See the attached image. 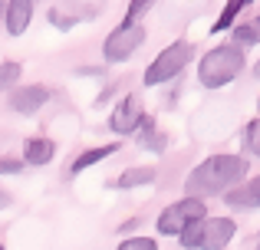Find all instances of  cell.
<instances>
[{"mask_svg": "<svg viewBox=\"0 0 260 250\" xmlns=\"http://www.w3.org/2000/svg\"><path fill=\"white\" fill-rule=\"evenodd\" d=\"M247 171H250V161L244 155H211L198 168H191V174L184 178V194L214 198V194L228 191L231 185L244 181Z\"/></svg>", "mask_w": 260, "mask_h": 250, "instance_id": "cell-1", "label": "cell"}, {"mask_svg": "<svg viewBox=\"0 0 260 250\" xmlns=\"http://www.w3.org/2000/svg\"><path fill=\"white\" fill-rule=\"evenodd\" d=\"M244 69H247V53H244V46L224 43V46H214V50H208L201 56V63H198V83H201L204 89H224V86H231Z\"/></svg>", "mask_w": 260, "mask_h": 250, "instance_id": "cell-2", "label": "cell"}, {"mask_svg": "<svg viewBox=\"0 0 260 250\" xmlns=\"http://www.w3.org/2000/svg\"><path fill=\"white\" fill-rule=\"evenodd\" d=\"M234 234H237V224L231 218H211V214H204L194 224L184 227L178 234V240H181V247H191V250H217V247H228L234 240Z\"/></svg>", "mask_w": 260, "mask_h": 250, "instance_id": "cell-3", "label": "cell"}, {"mask_svg": "<svg viewBox=\"0 0 260 250\" xmlns=\"http://www.w3.org/2000/svg\"><path fill=\"white\" fill-rule=\"evenodd\" d=\"M194 59V46L188 43V40H175V43H168L165 50L158 53V56L152 59V63L145 66V76H142V86H148V89H155V86H165L172 83L175 76H181L184 69H188V63Z\"/></svg>", "mask_w": 260, "mask_h": 250, "instance_id": "cell-4", "label": "cell"}, {"mask_svg": "<svg viewBox=\"0 0 260 250\" xmlns=\"http://www.w3.org/2000/svg\"><path fill=\"white\" fill-rule=\"evenodd\" d=\"M204 214H208V204H204V198L184 194L181 201L168 204L165 211L158 214V234H161V237H178L184 227L194 224V221H198V218H204Z\"/></svg>", "mask_w": 260, "mask_h": 250, "instance_id": "cell-5", "label": "cell"}, {"mask_svg": "<svg viewBox=\"0 0 260 250\" xmlns=\"http://www.w3.org/2000/svg\"><path fill=\"white\" fill-rule=\"evenodd\" d=\"M142 43H145V26L142 23H119L106 37V43H102V59L109 66L125 63V59H132L142 50Z\"/></svg>", "mask_w": 260, "mask_h": 250, "instance_id": "cell-6", "label": "cell"}, {"mask_svg": "<svg viewBox=\"0 0 260 250\" xmlns=\"http://www.w3.org/2000/svg\"><path fill=\"white\" fill-rule=\"evenodd\" d=\"M102 4L106 0H59L50 10V23L59 26V30H73L83 20H95L102 13Z\"/></svg>", "mask_w": 260, "mask_h": 250, "instance_id": "cell-7", "label": "cell"}, {"mask_svg": "<svg viewBox=\"0 0 260 250\" xmlns=\"http://www.w3.org/2000/svg\"><path fill=\"white\" fill-rule=\"evenodd\" d=\"M142 116H145L142 96H139V92H128V96H122L119 102L112 105V116H109V128H112L115 135H132L135 128H139Z\"/></svg>", "mask_w": 260, "mask_h": 250, "instance_id": "cell-8", "label": "cell"}, {"mask_svg": "<svg viewBox=\"0 0 260 250\" xmlns=\"http://www.w3.org/2000/svg\"><path fill=\"white\" fill-rule=\"evenodd\" d=\"M50 86H43V83H33V86H13V92L7 96V105H10L17 116H37L40 109H43L46 102H50Z\"/></svg>", "mask_w": 260, "mask_h": 250, "instance_id": "cell-9", "label": "cell"}, {"mask_svg": "<svg viewBox=\"0 0 260 250\" xmlns=\"http://www.w3.org/2000/svg\"><path fill=\"white\" fill-rule=\"evenodd\" d=\"M33 4L37 0H7L4 13H0V26L7 30V37H23L33 23Z\"/></svg>", "mask_w": 260, "mask_h": 250, "instance_id": "cell-10", "label": "cell"}, {"mask_svg": "<svg viewBox=\"0 0 260 250\" xmlns=\"http://www.w3.org/2000/svg\"><path fill=\"white\" fill-rule=\"evenodd\" d=\"M221 198H224V204L234 207V211H257V204H260V181H257V174H250V178L231 185L228 191H221Z\"/></svg>", "mask_w": 260, "mask_h": 250, "instance_id": "cell-11", "label": "cell"}, {"mask_svg": "<svg viewBox=\"0 0 260 250\" xmlns=\"http://www.w3.org/2000/svg\"><path fill=\"white\" fill-rule=\"evenodd\" d=\"M53 155H56V141L46 138V135H30V138L23 141V161H26L30 168L50 165Z\"/></svg>", "mask_w": 260, "mask_h": 250, "instance_id": "cell-12", "label": "cell"}, {"mask_svg": "<svg viewBox=\"0 0 260 250\" xmlns=\"http://www.w3.org/2000/svg\"><path fill=\"white\" fill-rule=\"evenodd\" d=\"M155 178H158V171H155L152 165H132V168H125V171L115 178V188H119V191H132V188L152 185Z\"/></svg>", "mask_w": 260, "mask_h": 250, "instance_id": "cell-13", "label": "cell"}, {"mask_svg": "<svg viewBox=\"0 0 260 250\" xmlns=\"http://www.w3.org/2000/svg\"><path fill=\"white\" fill-rule=\"evenodd\" d=\"M119 141H106V145H99V148H86L83 155H79L76 161H73V168H70V174H83L86 168H92V165H99V161H106L109 155H115L119 152Z\"/></svg>", "mask_w": 260, "mask_h": 250, "instance_id": "cell-14", "label": "cell"}, {"mask_svg": "<svg viewBox=\"0 0 260 250\" xmlns=\"http://www.w3.org/2000/svg\"><path fill=\"white\" fill-rule=\"evenodd\" d=\"M139 145L142 148H148V152H165V145H168V135L161 132V128H155V122L148 116H142V122H139Z\"/></svg>", "mask_w": 260, "mask_h": 250, "instance_id": "cell-15", "label": "cell"}, {"mask_svg": "<svg viewBox=\"0 0 260 250\" xmlns=\"http://www.w3.org/2000/svg\"><path fill=\"white\" fill-rule=\"evenodd\" d=\"M254 0H228L224 4V10H221V17L214 20V26H211V33H224V30H231V23H234L237 17H241V10L244 7H250Z\"/></svg>", "mask_w": 260, "mask_h": 250, "instance_id": "cell-16", "label": "cell"}, {"mask_svg": "<svg viewBox=\"0 0 260 250\" xmlns=\"http://www.w3.org/2000/svg\"><path fill=\"white\" fill-rule=\"evenodd\" d=\"M231 33H234V43L237 46H257V40H260V26H257V20H250V23H231Z\"/></svg>", "mask_w": 260, "mask_h": 250, "instance_id": "cell-17", "label": "cell"}, {"mask_svg": "<svg viewBox=\"0 0 260 250\" xmlns=\"http://www.w3.org/2000/svg\"><path fill=\"white\" fill-rule=\"evenodd\" d=\"M20 76H23V66H20L17 59H4V63H0V92L13 89V86L20 83Z\"/></svg>", "mask_w": 260, "mask_h": 250, "instance_id": "cell-18", "label": "cell"}, {"mask_svg": "<svg viewBox=\"0 0 260 250\" xmlns=\"http://www.w3.org/2000/svg\"><path fill=\"white\" fill-rule=\"evenodd\" d=\"M244 152H247L250 158L260 155V119H250V122L244 125Z\"/></svg>", "mask_w": 260, "mask_h": 250, "instance_id": "cell-19", "label": "cell"}, {"mask_svg": "<svg viewBox=\"0 0 260 250\" xmlns=\"http://www.w3.org/2000/svg\"><path fill=\"white\" fill-rule=\"evenodd\" d=\"M152 7H155V0H128V10L122 17V23H142Z\"/></svg>", "mask_w": 260, "mask_h": 250, "instance_id": "cell-20", "label": "cell"}, {"mask_svg": "<svg viewBox=\"0 0 260 250\" xmlns=\"http://www.w3.org/2000/svg\"><path fill=\"white\" fill-rule=\"evenodd\" d=\"M155 237H125L119 244V250H155Z\"/></svg>", "mask_w": 260, "mask_h": 250, "instance_id": "cell-21", "label": "cell"}, {"mask_svg": "<svg viewBox=\"0 0 260 250\" xmlns=\"http://www.w3.org/2000/svg\"><path fill=\"white\" fill-rule=\"evenodd\" d=\"M26 168L23 158H13V155H7V158H0V174H20Z\"/></svg>", "mask_w": 260, "mask_h": 250, "instance_id": "cell-22", "label": "cell"}, {"mask_svg": "<svg viewBox=\"0 0 260 250\" xmlns=\"http://www.w3.org/2000/svg\"><path fill=\"white\" fill-rule=\"evenodd\" d=\"M10 204H13V198H10V194L4 191V188H0V211H7Z\"/></svg>", "mask_w": 260, "mask_h": 250, "instance_id": "cell-23", "label": "cell"}, {"mask_svg": "<svg viewBox=\"0 0 260 250\" xmlns=\"http://www.w3.org/2000/svg\"><path fill=\"white\" fill-rule=\"evenodd\" d=\"M0 13H4V0H0Z\"/></svg>", "mask_w": 260, "mask_h": 250, "instance_id": "cell-24", "label": "cell"}]
</instances>
